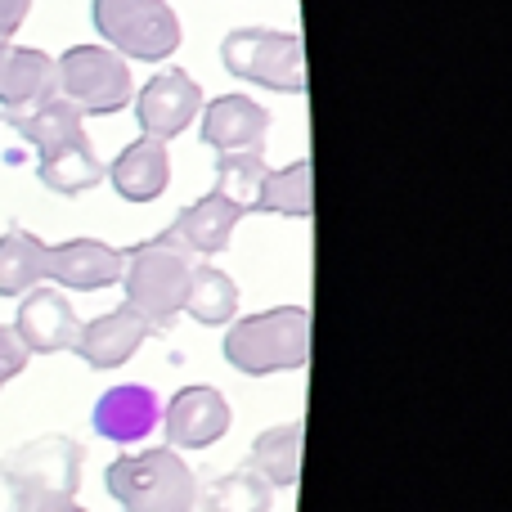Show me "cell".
<instances>
[{
    "label": "cell",
    "mask_w": 512,
    "mask_h": 512,
    "mask_svg": "<svg viewBox=\"0 0 512 512\" xmlns=\"http://www.w3.org/2000/svg\"><path fill=\"white\" fill-rule=\"evenodd\" d=\"M104 176L113 180L117 198H126V203H153L171 185V153L153 135H135L113 158V167H104Z\"/></svg>",
    "instance_id": "obj_16"
},
{
    "label": "cell",
    "mask_w": 512,
    "mask_h": 512,
    "mask_svg": "<svg viewBox=\"0 0 512 512\" xmlns=\"http://www.w3.org/2000/svg\"><path fill=\"white\" fill-rule=\"evenodd\" d=\"M252 212L310 221V212H315V162L297 158V162H288V167H279V171H265L261 189H256Z\"/></svg>",
    "instance_id": "obj_21"
},
{
    "label": "cell",
    "mask_w": 512,
    "mask_h": 512,
    "mask_svg": "<svg viewBox=\"0 0 512 512\" xmlns=\"http://www.w3.org/2000/svg\"><path fill=\"white\" fill-rule=\"evenodd\" d=\"M36 180L59 198H77V194H86V189H95L99 180H104V162H99L90 135L81 131L77 140L41 153V162H36Z\"/></svg>",
    "instance_id": "obj_18"
},
{
    "label": "cell",
    "mask_w": 512,
    "mask_h": 512,
    "mask_svg": "<svg viewBox=\"0 0 512 512\" xmlns=\"http://www.w3.org/2000/svg\"><path fill=\"white\" fill-rule=\"evenodd\" d=\"M270 122H274L270 108H261L252 95H221V99H212V104H203V113H198L203 144L216 153L265 149Z\"/></svg>",
    "instance_id": "obj_15"
},
{
    "label": "cell",
    "mask_w": 512,
    "mask_h": 512,
    "mask_svg": "<svg viewBox=\"0 0 512 512\" xmlns=\"http://www.w3.org/2000/svg\"><path fill=\"white\" fill-rule=\"evenodd\" d=\"M265 149H248V153H216V194L239 203L243 212L256 207V189L265 180Z\"/></svg>",
    "instance_id": "obj_24"
},
{
    "label": "cell",
    "mask_w": 512,
    "mask_h": 512,
    "mask_svg": "<svg viewBox=\"0 0 512 512\" xmlns=\"http://www.w3.org/2000/svg\"><path fill=\"white\" fill-rule=\"evenodd\" d=\"M194 270V252L176 234H158L122 252V292L126 306L149 319L153 333H167L185 306V283Z\"/></svg>",
    "instance_id": "obj_2"
},
{
    "label": "cell",
    "mask_w": 512,
    "mask_h": 512,
    "mask_svg": "<svg viewBox=\"0 0 512 512\" xmlns=\"http://www.w3.org/2000/svg\"><path fill=\"white\" fill-rule=\"evenodd\" d=\"M45 283V243L27 230L0 234V297H23Z\"/></svg>",
    "instance_id": "obj_22"
},
{
    "label": "cell",
    "mask_w": 512,
    "mask_h": 512,
    "mask_svg": "<svg viewBox=\"0 0 512 512\" xmlns=\"http://www.w3.org/2000/svg\"><path fill=\"white\" fill-rule=\"evenodd\" d=\"M234 423L230 400L216 387H180L162 409V432L171 450H212Z\"/></svg>",
    "instance_id": "obj_10"
},
{
    "label": "cell",
    "mask_w": 512,
    "mask_h": 512,
    "mask_svg": "<svg viewBox=\"0 0 512 512\" xmlns=\"http://www.w3.org/2000/svg\"><path fill=\"white\" fill-rule=\"evenodd\" d=\"M9 126H14V131L23 135L27 144H32L36 158H41V153H50V149H59V144H68V140H77V135L86 131V126H81V108L68 104L63 95L45 99L41 108H32V113L14 117Z\"/></svg>",
    "instance_id": "obj_23"
},
{
    "label": "cell",
    "mask_w": 512,
    "mask_h": 512,
    "mask_svg": "<svg viewBox=\"0 0 512 512\" xmlns=\"http://www.w3.org/2000/svg\"><path fill=\"white\" fill-rule=\"evenodd\" d=\"M27 360H32V355H27V346L18 342V333L9 324H0V387L14 382L18 373L27 369Z\"/></svg>",
    "instance_id": "obj_26"
},
{
    "label": "cell",
    "mask_w": 512,
    "mask_h": 512,
    "mask_svg": "<svg viewBox=\"0 0 512 512\" xmlns=\"http://www.w3.org/2000/svg\"><path fill=\"white\" fill-rule=\"evenodd\" d=\"M59 95V68L45 50L0 41V126Z\"/></svg>",
    "instance_id": "obj_9"
},
{
    "label": "cell",
    "mask_w": 512,
    "mask_h": 512,
    "mask_svg": "<svg viewBox=\"0 0 512 512\" xmlns=\"http://www.w3.org/2000/svg\"><path fill=\"white\" fill-rule=\"evenodd\" d=\"M149 319L140 315V310L131 306H117V310H104V315H95L90 324H81L77 333V346L72 351L81 355V360L90 364V369H122V364L135 360V351H140L144 342H149Z\"/></svg>",
    "instance_id": "obj_13"
},
{
    "label": "cell",
    "mask_w": 512,
    "mask_h": 512,
    "mask_svg": "<svg viewBox=\"0 0 512 512\" xmlns=\"http://www.w3.org/2000/svg\"><path fill=\"white\" fill-rule=\"evenodd\" d=\"M90 427H95V436H104V441H113V445L149 441V436L162 427L158 391L144 387V382H122V387H108L104 396L95 400Z\"/></svg>",
    "instance_id": "obj_11"
},
{
    "label": "cell",
    "mask_w": 512,
    "mask_h": 512,
    "mask_svg": "<svg viewBox=\"0 0 512 512\" xmlns=\"http://www.w3.org/2000/svg\"><path fill=\"white\" fill-rule=\"evenodd\" d=\"M301 450H306V427L301 423H279L252 441V463L248 468L265 481L270 490H292L301 481Z\"/></svg>",
    "instance_id": "obj_20"
},
{
    "label": "cell",
    "mask_w": 512,
    "mask_h": 512,
    "mask_svg": "<svg viewBox=\"0 0 512 512\" xmlns=\"http://www.w3.org/2000/svg\"><path fill=\"white\" fill-rule=\"evenodd\" d=\"M135 122H140V135H153V140H176L203 113V86L189 77L185 68H162L158 77H149L140 90H135Z\"/></svg>",
    "instance_id": "obj_7"
},
{
    "label": "cell",
    "mask_w": 512,
    "mask_h": 512,
    "mask_svg": "<svg viewBox=\"0 0 512 512\" xmlns=\"http://www.w3.org/2000/svg\"><path fill=\"white\" fill-rule=\"evenodd\" d=\"M32 0H0V41H14V32L27 23Z\"/></svg>",
    "instance_id": "obj_28"
},
{
    "label": "cell",
    "mask_w": 512,
    "mask_h": 512,
    "mask_svg": "<svg viewBox=\"0 0 512 512\" xmlns=\"http://www.w3.org/2000/svg\"><path fill=\"white\" fill-rule=\"evenodd\" d=\"M45 279L72 292H99L122 283V252L104 239H68L45 248Z\"/></svg>",
    "instance_id": "obj_14"
},
{
    "label": "cell",
    "mask_w": 512,
    "mask_h": 512,
    "mask_svg": "<svg viewBox=\"0 0 512 512\" xmlns=\"http://www.w3.org/2000/svg\"><path fill=\"white\" fill-rule=\"evenodd\" d=\"M59 95L81 108V117H113L135 99L131 63L108 45H72L54 59Z\"/></svg>",
    "instance_id": "obj_6"
},
{
    "label": "cell",
    "mask_w": 512,
    "mask_h": 512,
    "mask_svg": "<svg viewBox=\"0 0 512 512\" xmlns=\"http://www.w3.org/2000/svg\"><path fill=\"white\" fill-rule=\"evenodd\" d=\"M243 216L248 212H243L239 203H230V198H221L212 189V194H203L198 203H189L185 212L171 221V234H176L194 256H221L225 248H230V239H234V230H239Z\"/></svg>",
    "instance_id": "obj_17"
},
{
    "label": "cell",
    "mask_w": 512,
    "mask_h": 512,
    "mask_svg": "<svg viewBox=\"0 0 512 512\" xmlns=\"http://www.w3.org/2000/svg\"><path fill=\"white\" fill-rule=\"evenodd\" d=\"M99 41L126 63H162L180 50L185 32L167 0H90Z\"/></svg>",
    "instance_id": "obj_4"
},
{
    "label": "cell",
    "mask_w": 512,
    "mask_h": 512,
    "mask_svg": "<svg viewBox=\"0 0 512 512\" xmlns=\"http://www.w3.org/2000/svg\"><path fill=\"white\" fill-rule=\"evenodd\" d=\"M104 490L122 512H189L198 504V481L180 450L153 445L108 463Z\"/></svg>",
    "instance_id": "obj_3"
},
{
    "label": "cell",
    "mask_w": 512,
    "mask_h": 512,
    "mask_svg": "<svg viewBox=\"0 0 512 512\" xmlns=\"http://www.w3.org/2000/svg\"><path fill=\"white\" fill-rule=\"evenodd\" d=\"M180 315L198 319L203 328H225L239 319V283L221 270V265H194L185 283V306Z\"/></svg>",
    "instance_id": "obj_19"
},
{
    "label": "cell",
    "mask_w": 512,
    "mask_h": 512,
    "mask_svg": "<svg viewBox=\"0 0 512 512\" xmlns=\"http://www.w3.org/2000/svg\"><path fill=\"white\" fill-rule=\"evenodd\" d=\"M221 63L230 77L274 95H306V45L297 32L274 27H234L221 41Z\"/></svg>",
    "instance_id": "obj_5"
},
{
    "label": "cell",
    "mask_w": 512,
    "mask_h": 512,
    "mask_svg": "<svg viewBox=\"0 0 512 512\" xmlns=\"http://www.w3.org/2000/svg\"><path fill=\"white\" fill-rule=\"evenodd\" d=\"M9 472L32 486V495H77L81 490V468H86V450L81 441L63 432H50V436H36V441L18 445L14 454L5 459Z\"/></svg>",
    "instance_id": "obj_8"
},
{
    "label": "cell",
    "mask_w": 512,
    "mask_h": 512,
    "mask_svg": "<svg viewBox=\"0 0 512 512\" xmlns=\"http://www.w3.org/2000/svg\"><path fill=\"white\" fill-rule=\"evenodd\" d=\"M274 508V490L243 463V468L225 472L212 481L207 490V512H270Z\"/></svg>",
    "instance_id": "obj_25"
},
{
    "label": "cell",
    "mask_w": 512,
    "mask_h": 512,
    "mask_svg": "<svg viewBox=\"0 0 512 512\" xmlns=\"http://www.w3.org/2000/svg\"><path fill=\"white\" fill-rule=\"evenodd\" d=\"M32 486L0 463V512H32Z\"/></svg>",
    "instance_id": "obj_27"
},
{
    "label": "cell",
    "mask_w": 512,
    "mask_h": 512,
    "mask_svg": "<svg viewBox=\"0 0 512 512\" xmlns=\"http://www.w3.org/2000/svg\"><path fill=\"white\" fill-rule=\"evenodd\" d=\"M32 512H90V508H81L77 495H36Z\"/></svg>",
    "instance_id": "obj_29"
},
{
    "label": "cell",
    "mask_w": 512,
    "mask_h": 512,
    "mask_svg": "<svg viewBox=\"0 0 512 512\" xmlns=\"http://www.w3.org/2000/svg\"><path fill=\"white\" fill-rule=\"evenodd\" d=\"M221 355L243 378H270V373H301L310 364V310L274 306L261 315H243L225 324Z\"/></svg>",
    "instance_id": "obj_1"
},
{
    "label": "cell",
    "mask_w": 512,
    "mask_h": 512,
    "mask_svg": "<svg viewBox=\"0 0 512 512\" xmlns=\"http://www.w3.org/2000/svg\"><path fill=\"white\" fill-rule=\"evenodd\" d=\"M14 333H18V342L27 346V355H63L77 346L81 319H77V310L68 306L63 292L32 288V292H23V301H18Z\"/></svg>",
    "instance_id": "obj_12"
}]
</instances>
